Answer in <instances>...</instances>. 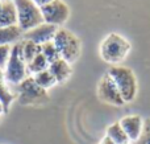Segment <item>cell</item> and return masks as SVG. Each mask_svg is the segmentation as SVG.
<instances>
[{
    "label": "cell",
    "instance_id": "12",
    "mask_svg": "<svg viewBox=\"0 0 150 144\" xmlns=\"http://www.w3.org/2000/svg\"><path fill=\"white\" fill-rule=\"evenodd\" d=\"M17 25V11L12 0H3L0 3V26Z\"/></svg>",
    "mask_w": 150,
    "mask_h": 144
},
{
    "label": "cell",
    "instance_id": "1",
    "mask_svg": "<svg viewBox=\"0 0 150 144\" xmlns=\"http://www.w3.org/2000/svg\"><path fill=\"white\" fill-rule=\"evenodd\" d=\"M107 73L109 74V77L116 83L124 102L125 103L133 102L136 99V97H137L138 83L136 74L133 73L132 69L121 65H113L109 68V70Z\"/></svg>",
    "mask_w": 150,
    "mask_h": 144
},
{
    "label": "cell",
    "instance_id": "24",
    "mask_svg": "<svg viewBox=\"0 0 150 144\" xmlns=\"http://www.w3.org/2000/svg\"><path fill=\"white\" fill-rule=\"evenodd\" d=\"M3 114H5V110H4V105H3V102L0 101V115H3Z\"/></svg>",
    "mask_w": 150,
    "mask_h": 144
},
{
    "label": "cell",
    "instance_id": "3",
    "mask_svg": "<svg viewBox=\"0 0 150 144\" xmlns=\"http://www.w3.org/2000/svg\"><path fill=\"white\" fill-rule=\"evenodd\" d=\"M55 48L58 49L61 58L67 61L69 63H73L79 58L82 52V44L80 40L66 28H58L54 38H53Z\"/></svg>",
    "mask_w": 150,
    "mask_h": 144
},
{
    "label": "cell",
    "instance_id": "25",
    "mask_svg": "<svg viewBox=\"0 0 150 144\" xmlns=\"http://www.w3.org/2000/svg\"><path fill=\"white\" fill-rule=\"evenodd\" d=\"M0 122H1V115H0Z\"/></svg>",
    "mask_w": 150,
    "mask_h": 144
},
{
    "label": "cell",
    "instance_id": "19",
    "mask_svg": "<svg viewBox=\"0 0 150 144\" xmlns=\"http://www.w3.org/2000/svg\"><path fill=\"white\" fill-rule=\"evenodd\" d=\"M41 53L45 56V58L47 60V62H53V61L58 60L61 58L59 53H58V49L55 48L54 42L49 41V42H45V44L41 45Z\"/></svg>",
    "mask_w": 150,
    "mask_h": 144
},
{
    "label": "cell",
    "instance_id": "4",
    "mask_svg": "<svg viewBox=\"0 0 150 144\" xmlns=\"http://www.w3.org/2000/svg\"><path fill=\"white\" fill-rule=\"evenodd\" d=\"M16 93L18 103L23 106H42L49 102L47 90L40 87L32 76L16 86Z\"/></svg>",
    "mask_w": 150,
    "mask_h": 144
},
{
    "label": "cell",
    "instance_id": "9",
    "mask_svg": "<svg viewBox=\"0 0 150 144\" xmlns=\"http://www.w3.org/2000/svg\"><path fill=\"white\" fill-rule=\"evenodd\" d=\"M57 26L52 25V24H41V25L36 26V28L30 29V31L25 32L23 34V38L24 40H30L33 41L34 44L40 45L41 46L42 44L45 42H49V41H53L54 38L55 33H57Z\"/></svg>",
    "mask_w": 150,
    "mask_h": 144
},
{
    "label": "cell",
    "instance_id": "15",
    "mask_svg": "<svg viewBox=\"0 0 150 144\" xmlns=\"http://www.w3.org/2000/svg\"><path fill=\"white\" fill-rule=\"evenodd\" d=\"M0 101L4 105L5 113H8L12 102L15 101V94L8 89V86L5 85V78H4V71L0 69Z\"/></svg>",
    "mask_w": 150,
    "mask_h": 144
},
{
    "label": "cell",
    "instance_id": "21",
    "mask_svg": "<svg viewBox=\"0 0 150 144\" xmlns=\"http://www.w3.org/2000/svg\"><path fill=\"white\" fill-rule=\"evenodd\" d=\"M11 50H12V45H0V69L4 70L7 62L9 60Z\"/></svg>",
    "mask_w": 150,
    "mask_h": 144
},
{
    "label": "cell",
    "instance_id": "10",
    "mask_svg": "<svg viewBox=\"0 0 150 144\" xmlns=\"http://www.w3.org/2000/svg\"><path fill=\"white\" fill-rule=\"evenodd\" d=\"M120 124L127 134L129 142H137L144 128V119L140 115H127L120 119Z\"/></svg>",
    "mask_w": 150,
    "mask_h": 144
},
{
    "label": "cell",
    "instance_id": "8",
    "mask_svg": "<svg viewBox=\"0 0 150 144\" xmlns=\"http://www.w3.org/2000/svg\"><path fill=\"white\" fill-rule=\"evenodd\" d=\"M98 97L101 102L107 103V105L112 106H122L125 105L124 99H122L121 94H120L119 89H117L116 83L113 82V79L109 77L108 73H105L100 78L98 83Z\"/></svg>",
    "mask_w": 150,
    "mask_h": 144
},
{
    "label": "cell",
    "instance_id": "11",
    "mask_svg": "<svg viewBox=\"0 0 150 144\" xmlns=\"http://www.w3.org/2000/svg\"><path fill=\"white\" fill-rule=\"evenodd\" d=\"M47 69H49V71L55 78L57 83L66 82L70 78L71 73H73V70H71V63H69L67 61H65L63 58H58V60L50 62Z\"/></svg>",
    "mask_w": 150,
    "mask_h": 144
},
{
    "label": "cell",
    "instance_id": "16",
    "mask_svg": "<svg viewBox=\"0 0 150 144\" xmlns=\"http://www.w3.org/2000/svg\"><path fill=\"white\" fill-rule=\"evenodd\" d=\"M21 44V52H23V57L25 60V62H30L38 53H41V46L37 44H34L30 40H24L20 41Z\"/></svg>",
    "mask_w": 150,
    "mask_h": 144
},
{
    "label": "cell",
    "instance_id": "27",
    "mask_svg": "<svg viewBox=\"0 0 150 144\" xmlns=\"http://www.w3.org/2000/svg\"><path fill=\"white\" fill-rule=\"evenodd\" d=\"M0 1H3V0H0Z\"/></svg>",
    "mask_w": 150,
    "mask_h": 144
},
{
    "label": "cell",
    "instance_id": "23",
    "mask_svg": "<svg viewBox=\"0 0 150 144\" xmlns=\"http://www.w3.org/2000/svg\"><path fill=\"white\" fill-rule=\"evenodd\" d=\"M99 144H116V143H115L113 140L111 139V138H108V136L105 135V136H104L103 139H101L100 142H99Z\"/></svg>",
    "mask_w": 150,
    "mask_h": 144
},
{
    "label": "cell",
    "instance_id": "22",
    "mask_svg": "<svg viewBox=\"0 0 150 144\" xmlns=\"http://www.w3.org/2000/svg\"><path fill=\"white\" fill-rule=\"evenodd\" d=\"M32 1L34 3V4H37L40 8L41 7H44L45 4H47V3H50V1H53V0H32Z\"/></svg>",
    "mask_w": 150,
    "mask_h": 144
},
{
    "label": "cell",
    "instance_id": "5",
    "mask_svg": "<svg viewBox=\"0 0 150 144\" xmlns=\"http://www.w3.org/2000/svg\"><path fill=\"white\" fill-rule=\"evenodd\" d=\"M13 3L17 11V25L24 33L44 24L41 8L32 0H13Z\"/></svg>",
    "mask_w": 150,
    "mask_h": 144
},
{
    "label": "cell",
    "instance_id": "17",
    "mask_svg": "<svg viewBox=\"0 0 150 144\" xmlns=\"http://www.w3.org/2000/svg\"><path fill=\"white\" fill-rule=\"evenodd\" d=\"M26 68H28V73L29 76H34L37 73H41V71L46 70L49 68V62L45 58V56L42 53H38L30 62L26 63Z\"/></svg>",
    "mask_w": 150,
    "mask_h": 144
},
{
    "label": "cell",
    "instance_id": "14",
    "mask_svg": "<svg viewBox=\"0 0 150 144\" xmlns=\"http://www.w3.org/2000/svg\"><path fill=\"white\" fill-rule=\"evenodd\" d=\"M107 136L111 138L112 140H113L116 144H125V143H130L129 139H128L127 134H125V131L122 130L121 124H120V122H115V123H112L111 126H108V128H107Z\"/></svg>",
    "mask_w": 150,
    "mask_h": 144
},
{
    "label": "cell",
    "instance_id": "13",
    "mask_svg": "<svg viewBox=\"0 0 150 144\" xmlns=\"http://www.w3.org/2000/svg\"><path fill=\"white\" fill-rule=\"evenodd\" d=\"M23 34L18 25L0 26V45H15L23 38Z\"/></svg>",
    "mask_w": 150,
    "mask_h": 144
},
{
    "label": "cell",
    "instance_id": "20",
    "mask_svg": "<svg viewBox=\"0 0 150 144\" xmlns=\"http://www.w3.org/2000/svg\"><path fill=\"white\" fill-rule=\"evenodd\" d=\"M134 144H150V118L144 120V128L141 136Z\"/></svg>",
    "mask_w": 150,
    "mask_h": 144
},
{
    "label": "cell",
    "instance_id": "2",
    "mask_svg": "<svg viewBox=\"0 0 150 144\" xmlns=\"http://www.w3.org/2000/svg\"><path fill=\"white\" fill-rule=\"evenodd\" d=\"M130 42L117 33H109L100 44V57L111 65H119L130 52Z\"/></svg>",
    "mask_w": 150,
    "mask_h": 144
},
{
    "label": "cell",
    "instance_id": "26",
    "mask_svg": "<svg viewBox=\"0 0 150 144\" xmlns=\"http://www.w3.org/2000/svg\"><path fill=\"white\" fill-rule=\"evenodd\" d=\"M125 144H132V143H125Z\"/></svg>",
    "mask_w": 150,
    "mask_h": 144
},
{
    "label": "cell",
    "instance_id": "6",
    "mask_svg": "<svg viewBox=\"0 0 150 144\" xmlns=\"http://www.w3.org/2000/svg\"><path fill=\"white\" fill-rule=\"evenodd\" d=\"M3 71H4L5 82H8L11 85H16V86L18 83H21L26 77H29L26 62L23 57V52H21L20 41L12 45L9 60H8L7 66Z\"/></svg>",
    "mask_w": 150,
    "mask_h": 144
},
{
    "label": "cell",
    "instance_id": "18",
    "mask_svg": "<svg viewBox=\"0 0 150 144\" xmlns=\"http://www.w3.org/2000/svg\"><path fill=\"white\" fill-rule=\"evenodd\" d=\"M32 77L34 78L36 83L45 90H49V89H52L54 85H57V81H55V78L53 77V74L49 71V69L41 71V73L34 74V76H32Z\"/></svg>",
    "mask_w": 150,
    "mask_h": 144
},
{
    "label": "cell",
    "instance_id": "7",
    "mask_svg": "<svg viewBox=\"0 0 150 144\" xmlns=\"http://www.w3.org/2000/svg\"><path fill=\"white\" fill-rule=\"evenodd\" d=\"M41 12L44 16V23L61 28L70 17V8L62 0H53V1L41 7Z\"/></svg>",
    "mask_w": 150,
    "mask_h": 144
}]
</instances>
